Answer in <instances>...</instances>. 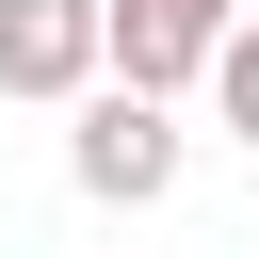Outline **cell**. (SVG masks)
<instances>
[{
	"mask_svg": "<svg viewBox=\"0 0 259 259\" xmlns=\"http://www.w3.org/2000/svg\"><path fill=\"white\" fill-rule=\"evenodd\" d=\"M113 81V0H0V97H97Z\"/></svg>",
	"mask_w": 259,
	"mask_h": 259,
	"instance_id": "7a4b0ae2",
	"label": "cell"
},
{
	"mask_svg": "<svg viewBox=\"0 0 259 259\" xmlns=\"http://www.w3.org/2000/svg\"><path fill=\"white\" fill-rule=\"evenodd\" d=\"M65 178H81L97 210H162V194H178V97L97 81V97H81V130H65Z\"/></svg>",
	"mask_w": 259,
	"mask_h": 259,
	"instance_id": "6da1fadb",
	"label": "cell"
},
{
	"mask_svg": "<svg viewBox=\"0 0 259 259\" xmlns=\"http://www.w3.org/2000/svg\"><path fill=\"white\" fill-rule=\"evenodd\" d=\"M210 113L259 146V16H227V49H210Z\"/></svg>",
	"mask_w": 259,
	"mask_h": 259,
	"instance_id": "277c9868",
	"label": "cell"
},
{
	"mask_svg": "<svg viewBox=\"0 0 259 259\" xmlns=\"http://www.w3.org/2000/svg\"><path fill=\"white\" fill-rule=\"evenodd\" d=\"M227 16H243V0H113V81H146V97H178V81H210V49H227Z\"/></svg>",
	"mask_w": 259,
	"mask_h": 259,
	"instance_id": "3957f363",
	"label": "cell"
}]
</instances>
